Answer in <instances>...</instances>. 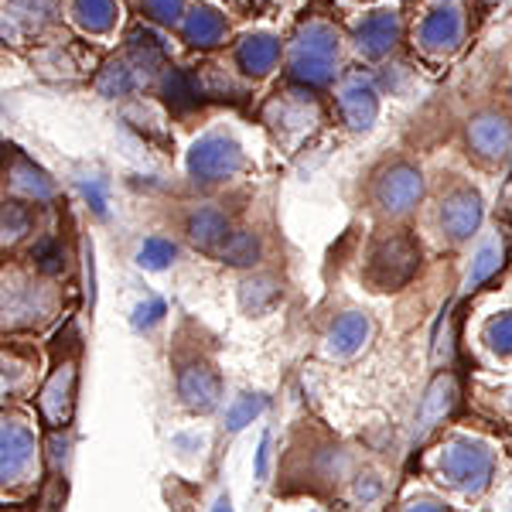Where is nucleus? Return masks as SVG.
<instances>
[{
    "label": "nucleus",
    "instance_id": "nucleus-9",
    "mask_svg": "<svg viewBox=\"0 0 512 512\" xmlns=\"http://www.w3.org/2000/svg\"><path fill=\"white\" fill-rule=\"evenodd\" d=\"M461 35H465V18L458 7H437L420 24V45L427 52H451L458 48Z\"/></svg>",
    "mask_w": 512,
    "mask_h": 512
},
{
    "label": "nucleus",
    "instance_id": "nucleus-24",
    "mask_svg": "<svg viewBox=\"0 0 512 512\" xmlns=\"http://www.w3.org/2000/svg\"><path fill=\"white\" fill-rule=\"evenodd\" d=\"M267 407V400L263 396H253V393H246V396H239V400L233 403V410H229V427L233 431H243L250 420L260 414V410Z\"/></svg>",
    "mask_w": 512,
    "mask_h": 512
},
{
    "label": "nucleus",
    "instance_id": "nucleus-16",
    "mask_svg": "<svg viewBox=\"0 0 512 512\" xmlns=\"http://www.w3.org/2000/svg\"><path fill=\"white\" fill-rule=\"evenodd\" d=\"M499 267H502V243L499 239H489V243L478 246V253L472 256V267H468V274H465V291L482 287L492 274H499Z\"/></svg>",
    "mask_w": 512,
    "mask_h": 512
},
{
    "label": "nucleus",
    "instance_id": "nucleus-2",
    "mask_svg": "<svg viewBox=\"0 0 512 512\" xmlns=\"http://www.w3.org/2000/svg\"><path fill=\"white\" fill-rule=\"evenodd\" d=\"M338 65V38L328 24H308L294 41L291 55V76L304 86H328L335 79Z\"/></svg>",
    "mask_w": 512,
    "mask_h": 512
},
{
    "label": "nucleus",
    "instance_id": "nucleus-18",
    "mask_svg": "<svg viewBox=\"0 0 512 512\" xmlns=\"http://www.w3.org/2000/svg\"><path fill=\"white\" fill-rule=\"evenodd\" d=\"M137 65H127V62L106 65V72L99 76V93H106V96H127V93H134V89L140 86V76L134 72Z\"/></svg>",
    "mask_w": 512,
    "mask_h": 512
},
{
    "label": "nucleus",
    "instance_id": "nucleus-25",
    "mask_svg": "<svg viewBox=\"0 0 512 512\" xmlns=\"http://www.w3.org/2000/svg\"><path fill=\"white\" fill-rule=\"evenodd\" d=\"M28 229V209L24 205H0V239H18Z\"/></svg>",
    "mask_w": 512,
    "mask_h": 512
},
{
    "label": "nucleus",
    "instance_id": "nucleus-33",
    "mask_svg": "<svg viewBox=\"0 0 512 512\" xmlns=\"http://www.w3.org/2000/svg\"><path fill=\"white\" fill-rule=\"evenodd\" d=\"M216 512H233V506H229V499L222 495V499L216 502Z\"/></svg>",
    "mask_w": 512,
    "mask_h": 512
},
{
    "label": "nucleus",
    "instance_id": "nucleus-6",
    "mask_svg": "<svg viewBox=\"0 0 512 512\" xmlns=\"http://www.w3.org/2000/svg\"><path fill=\"white\" fill-rule=\"evenodd\" d=\"M239 164H243L239 144H233V140H226V137H205L202 144H195V151H192V171L202 181L229 178Z\"/></svg>",
    "mask_w": 512,
    "mask_h": 512
},
{
    "label": "nucleus",
    "instance_id": "nucleus-30",
    "mask_svg": "<svg viewBox=\"0 0 512 512\" xmlns=\"http://www.w3.org/2000/svg\"><path fill=\"white\" fill-rule=\"evenodd\" d=\"M82 195L89 198V205L103 216L106 212V192H103V181H82Z\"/></svg>",
    "mask_w": 512,
    "mask_h": 512
},
{
    "label": "nucleus",
    "instance_id": "nucleus-11",
    "mask_svg": "<svg viewBox=\"0 0 512 512\" xmlns=\"http://www.w3.org/2000/svg\"><path fill=\"white\" fill-rule=\"evenodd\" d=\"M454 403H458V383H454V376H437L434 386L424 396V403H420L417 437H427L437 424H444V417L451 414Z\"/></svg>",
    "mask_w": 512,
    "mask_h": 512
},
{
    "label": "nucleus",
    "instance_id": "nucleus-17",
    "mask_svg": "<svg viewBox=\"0 0 512 512\" xmlns=\"http://www.w3.org/2000/svg\"><path fill=\"white\" fill-rule=\"evenodd\" d=\"M72 14H76V21L86 31H110L113 18H117V7H113V0H76Z\"/></svg>",
    "mask_w": 512,
    "mask_h": 512
},
{
    "label": "nucleus",
    "instance_id": "nucleus-10",
    "mask_svg": "<svg viewBox=\"0 0 512 512\" xmlns=\"http://www.w3.org/2000/svg\"><path fill=\"white\" fill-rule=\"evenodd\" d=\"M338 103H342V113L345 120H349L352 130H369L379 113V99H376V89L369 79L355 76L342 86V96H338Z\"/></svg>",
    "mask_w": 512,
    "mask_h": 512
},
{
    "label": "nucleus",
    "instance_id": "nucleus-32",
    "mask_svg": "<svg viewBox=\"0 0 512 512\" xmlns=\"http://www.w3.org/2000/svg\"><path fill=\"white\" fill-rule=\"evenodd\" d=\"M403 512H451V509L441 506V502H414V506H407Z\"/></svg>",
    "mask_w": 512,
    "mask_h": 512
},
{
    "label": "nucleus",
    "instance_id": "nucleus-15",
    "mask_svg": "<svg viewBox=\"0 0 512 512\" xmlns=\"http://www.w3.org/2000/svg\"><path fill=\"white\" fill-rule=\"evenodd\" d=\"M188 229H192V239L202 246V250H222L226 239H229V222L216 209H202Z\"/></svg>",
    "mask_w": 512,
    "mask_h": 512
},
{
    "label": "nucleus",
    "instance_id": "nucleus-14",
    "mask_svg": "<svg viewBox=\"0 0 512 512\" xmlns=\"http://www.w3.org/2000/svg\"><path fill=\"white\" fill-rule=\"evenodd\" d=\"M185 35L198 48H212V45H219L222 35H226V18L212 11V7H195L192 18L185 24Z\"/></svg>",
    "mask_w": 512,
    "mask_h": 512
},
{
    "label": "nucleus",
    "instance_id": "nucleus-23",
    "mask_svg": "<svg viewBox=\"0 0 512 512\" xmlns=\"http://www.w3.org/2000/svg\"><path fill=\"white\" fill-rule=\"evenodd\" d=\"M55 14V0H11V18L28 24H45Z\"/></svg>",
    "mask_w": 512,
    "mask_h": 512
},
{
    "label": "nucleus",
    "instance_id": "nucleus-7",
    "mask_svg": "<svg viewBox=\"0 0 512 512\" xmlns=\"http://www.w3.org/2000/svg\"><path fill=\"white\" fill-rule=\"evenodd\" d=\"M400 41V18L393 11H376L355 28V48L366 59H383L393 52V45Z\"/></svg>",
    "mask_w": 512,
    "mask_h": 512
},
{
    "label": "nucleus",
    "instance_id": "nucleus-8",
    "mask_svg": "<svg viewBox=\"0 0 512 512\" xmlns=\"http://www.w3.org/2000/svg\"><path fill=\"white\" fill-rule=\"evenodd\" d=\"M468 140H472L478 158L495 161L509 151L512 123L509 117H502V113H482V117H475L472 127H468Z\"/></svg>",
    "mask_w": 512,
    "mask_h": 512
},
{
    "label": "nucleus",
    "instance_id": "nucleus-1",
    "mask_svg": "<svg viewBox=\"0 0 512 512\" xmlns=\"http://www.w3.org/2000/svg\"><path fill=\"white\" fill-rule=\"evenodd\" d=\"M441 475L451 489L478 495L492 485L495 454L478 437H454V441H448V448L441 451Z\"/></svg>",
    "mask_w": 512,
    "mask_h": 512
},
{
    "label": "nucleus",
    "instance_id": "nucleus-26",
    "mask_svg": "<svg viewBox=\"0 0 512 512\" xmlns=\"http://www.w3.org/2000/svg\"><path fill=\"white\" fill-rule=\"evenodd\" d=\"M171 260H175V246H171L168 239H147L144 250H140V263L151 270L168 267Z\"/></svg>",
    "mask_w": 512,
    "mask_h": 512
},
{
    "label": "nucleus",
    "instance_id": "nucleus-29",
    "mask_svg": "<svg viewBox=\"0 0 512 512\" xmlns=\"http://www.w3.org/2000/svg\"><path fill=\"white\" fill-rule=\"evenodd\" d=\"M161 318H164V304L161 301H151V304H140V308H137L134 325L137 328H151V325H158Z\"/></svg>",
    "mask_w": 512,
    "mask_h": 512
},
{
    "label": "nucleus",
    "instance_id": "nucleus-3",
    "mask_svg": "<svg viewBox=\"0 0 512 512\" xmlns=\"http://www.w3.org/2000/svg\"><path fill=\"white\" fill-rule=\"evenodd\" d=\"M417 263H420L417 243L407 233H396L390 239H383L373 250L369 277H373V284H379L383 291H396V287L407 284V280L417 274Z\"/></svg>",
    "mask_w": 512,
    "mask_h": 512
},
{
    "label": "nucleus",
    "instance_id": "nucleus-5",
    "mask_svg": "<svg viewBox=\"0 0 512 512\" xmlns=\"http://www.w3.org/2000/svg\"><path fill=\"white\" fill-rule=\"evenodd\" d=\"M485 219V205L482 195L472 192V188H454V192L441 202V222L444 233L451 239H472L478 233Z\"/></svg>",
    "mask_w": 512,
    "mask_h": 512
},
{
    "label": "nucleus",
    "instance_id": "nucleus-27",
    "mask_svg": "<svg viewBox=\"0 0 512 512\" xmlns=\"http://www.w3.org/2000/svg\"><path fill=\"white\" fill-rule=\"evenodd\" d=\"M140 7H144V14H151L154 21L175 24L181 18V7H185V0H140Z\"/></svg>",
    "mask_w": 512,
    "mask_h": 512
},
{
    "label": "nucleus",
    "instance_id": "nucleus-12",
    "mask_svg": "<svg viewBox=\"0 0 512 512\" xmlns=\"http://www.w3.org/2000/svg\"><path fill=\"white\" fill-rule=\"evenodd\" d=\"M369 335H373V321L366 315H359V311H349V315H342L332 325V335H328V352L338 355V359H349L362 349V345L369 342Z\"/></svg>",
    "mask_w": 512,
    "mask_h": 512
},
{
    "label": "nucleus",
    "instance_id": "nucleus-4",
    "mask_svg": "<svg viewBox=\"0 0 512 512\" xmlns=\"http://www.w3.org/2000/svg\"><path fill=\"white\" fill-rule=\"evenodd\" d=\"M424 195V178H420L417 168L410 164H393L386 168L376 181V202L383 205L386 212L400 216V212H410Z\"/></svg>",
    "mask_w": 512,
    "mask_h": 512
},
{
    "label": "nucleus",
    "instance_id": "nucleus-34",
    "mask_svg": "<svg viewBox=\"0 0 512 512\" xmlns=\"http://www.w3.org/2000/svg\"><path fill=\"white\" fill-rule=\"evenodd\" d=\"M4 161H7V151H4V144H0V168H4Z\"/></svg>",
    "mask_w": 512,
    "mask_h": 512
},
{
    "label": "nucleus",
    "instance_id": "nucleus-28",
    "mask_svg": "<svg viewBox=\"0 0 512 512\" xmlns=\"http://www.w3.org/2000/svg\"><path fill=\"white\" fill-rule=\"evenodd\" d=\"M38 267L41 270H62L65 267V253L59 250V243H52V239H48V243H41V250H38Z\"/></svg>",
    "mask_w": 512,
    "mask_h": 512
},
{
    "label": "nucleus",
    "instance_id": "nucleus-20",
    "mask_svg": "<svg viewBox=\"0 0 512 512\" xmlns=\"http://www.w3.org/2000/svg\"><path fill=\"white\" fill-rule=\"evenodd\" d=\"M222 260L236 263V267L256 263V260H260V243H256L253 233H229L226 246H222Z\"/></svg>",
    "mask_w": 512,
    "mask_h": 512
},
{
    "label": "nucleus",
    "instance_id": "nucleus-13",
    "mask_svg": "<svg viewBox=\"0 0 512 512\" xmlns=\"http://www.w3.org/2000/svg\"><path fill=\"white\" fill-rule=\"evenodd\" d=\"M236 59L250 76H263V72L274 69L280 59V41L274 35H250V38H243Z\"/></svg>",
    "mask_w": 512,
    "mask_h": 512
},
{
    "label": "nucleus",
    "instance_id": "nucleus-19",
    "mask_svg": "<svg viewBox=\"0 0 512 512\" xmlns=\"http://www.w3.org/2000/svg\"><path fill=\"white\" fill-rule=\"evenodd\" d=\"M164 93H168V103L175 106V110H192L198 106V86L192 76H185V72L171 69L168 79H164Z\"/></svg>",
    "mask_w": 512,
    "mask_h": 512
},
{
    "label": "nucleus",
    "instance_id": "nucleus-22",
    "mask_svg": "<svg viewBox=\"0 0 512 512\" xmlns=\"http://www.w3.org/2000/svg\"><path fill=\"white\" fill-rule=\"evenodd\" d=\"M485 345L495 355H512V311H502L485 325Z\"/></svg>",
    "mask_w": 512,
    "mask_h": 512
},
{
    "label": "nucleus",
    "instance_id": "nucleus-21",
    "mask_svg": "<svg viewBox=\"0 0 512 512\" xmlns=\"http://www.w3.org/2000/svg\"><path fill=\"white\" fill-rule=\"evenodd\" d=\"M277 297H280V287H277L270 277L250 280V284L243 287V304H246V311H253V315H260V311H267L270 304L277 301Z\"/></svg>",
    "mask_w": 512,
    "mask_h": 512
},
{
    "label": "nucleus",
    "instance_id": "nucleus-31",
    "mask_svg": "<svg viewBox=\"0 0 512 512\" xmlns=\"http://www.w3.org/2000/svg\"><path fill=\"white\" fill-rule=\"evenodd\" d=\"M267 461H270V434H263L260 454H256V475L267 478Z\"/></svg>",
    "mask_w": 512,
    "mask_h": 512
}]
</instances>
